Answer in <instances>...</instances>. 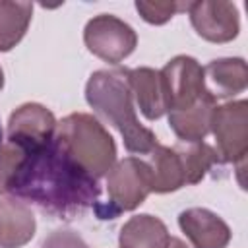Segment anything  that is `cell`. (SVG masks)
Returning <instances> with one entry per match:
<instances>
[{"label": "cell", "instance_id": "cell-1", "mask_svg": "<svg viewBox=\"0 0 248 248\" xmlns=\"http://www.w3.org/2000/svg\"><path fill=\"white\" fill-rule=\"evenodd\" d=\"M4 194L35 203L56 219H72L99 203L101 186L68 155L54 136L35 149H21Z\"/></svg>", "mask_w": 248, "mask_h": 248}, {"label": "cell", "instance_id": "cell-2", "mask_svg": "<svg viewBox=\"0 0 248 248\" xmlns=\"http://www.w3.org/2000/svg\"><path fill=\"white\" fill-rule=\"evenodd\" d=\"M85 99L97 114L120 132L124 147L130 153H151L159 143L155 134L141 126L136 116L128 68L93 72L85 85Z\"/></svg>", "mask_w": 248, "mask_h": 248}, {"label": "cell", "instance_id": "cell-3", "mask_svg": "<svg viewBox=\"0 0 248 248\" xmlns=\"http://www.w3.org/2000/svg\"><path fill=\"white\" fill-rule=\"evenodd\" d=\"M68 155L93 178L105 176L116 161V145L108 130L87 112H72L56 124L54 132Z\"/></svg>", "mask_w": 248, "mask_h": 248}, {"label": "cell", "instance_id": "cell-4", "mask_svg": "<svg viewBox=\"0 0 248 248\" xmlns=\"http://www.w3.org/2000/svg\"><path fill=\"white\" fill-rule=\"evenodd\" d=\"M108 202H99L93 209L99 219H114L124 211H132L145 202L151 192V176L145 161L126 157L107 172Z\"/></svg>", "mask_w": 248, "mask_h": 248}, {"label": "cell", "instance_id": "cell-5", "mask_svg": "<svg viewBox=\"0 0 248 248\" xmlns=\"http://www.w3.org/2000/svg\"><path fill=\"white\" fill-rule=\"evenodd\" d=\"M209 132L217 141V153L225 163L244 165L248 153V101H231L215 107Z\"/></svg>", "mask_w": 248, "mask_h": 248}, {"label": "cell", "instance_id": "cell-6", "mask_svg": "<svg viewBox=\"0 0 248 248\" xmlns=\"http://www.w3.org/2000/svg\"><path fill=\"white\" fill-rule=\"evenodd\" d=\"M83 41L89 52L105 62L116 64L130 56L138 45V35L126 21L110 14H99L87 21Z\"/></svg>", "mask_w": 248, "mask_h": 248}, {"label": "cell", "instance_id": "cell-7", "mask_svg": "<svg viewBox=\"0 0 248 248\" xmlns=\"http://www.w3.org/2000/svg\"><path fill=\"white\" fill-rule=\"evenodd\" d=\"M161 76L167 87L169 112L188 108L196 105L200 99L209 95V91L205 89L203 68L192 56H186V54L174 56L165 64V68L161 70Z\"/></svg>", "mask_w": 248, "mask_h": 248}, {"label": "cell", "instance_id": "cell-8", "mask_svg": "<svg viewBox=\"0 0 248 248\" xmlns=\"http://www.w3.org/2000/svg\"><path fill=\"white\" fill-rule=\"evenodd\" d=\"M192 27L209 43H227L238 35L240 19L232 2L225 0H202L190 2L188 8Z\"/></svg>", "mask_w": 248, "mask_h": 248}, {"label": "cell", "instance_id": "cell-9", "mask_svg": "<svg viewBox=\"0 0 248 248\" xmlns=\"http://www.w3.org/2000/svg\"><path fill=\"white\" fill-rule=\"evenodd\" d=\"M54 132V114L39 103H25L17 107L8 120V141L21 149H35L50 141Z\"/></svg>", "mask_w": 248, "mask_h": 248}, {"label": "cell", "instance_id": "cell-10", "mask_svg": "<svg viewBox=\"0 0 248 248\" xmlns=\"http://www.w3.org/2000/svg\"><path fill=\"white\" fill-rule=\"evenodd\" d=\"M178 225L194 248H227L231 240L229 225L205 207H190L182 211L178 215Z\"/></svg>", "mask_w": 248, "mask_h": 248}, {"label": "cell", "instance_id": "cell-11", "mask_svg": "<svg viewBox=\"0 0 248 248\" xmlns=\"http://www.w3.org/2000/svg\"><path fill=\"white\" fill-rule=\"evenodd\" d=\"M130 89L147 120H157L165 112H169L167 87L159 70L145 66L130 70Z\"/></svg>", "mask_w": 248, "mask_h": 248}, {"label": "cell", "instance_id": "cell-12", "mask_svg": "<svg viewBox=\"0 0 248 248\" xmlns=\"http://www.w3.org/2000/svg\"><path fill=\"white\" fill-rule=\"evenodd\" d=\"M205 89L217 99H231L248 85V66L242 58H217L203 68Z\"/></svg>", "mask_w": 248, "mask_h": 248}, {"label": "cell", "instance_id": "cell-13", "mask_svg": "<svg viewBox=\"0 0 248 248\" xmlns=\"http://www.w3.org/2000/svg\"><path fill=\"white\" fill-rule=\"evenodd\" d=\"M35 234L33 211L16 198L0 200V248H19Z\"/></svg>", "mask_w": 248, "mask_h": 248}, {"label": "cell", "instance_id": "cell-14", "mask_svg": "<svg viewBox=\"0 0 248 248\" xmlns=\"http://www.w3.org/2000/svg\"><path fill=\"white\" fill-rule=\"evenodd\" d=\"M213 108H215V99L207 95L188 108L170 110L169 126L172 128L176 138L184 143L203 141V138L209 134V120H211Z\"/></svg>", "mask_w": 248, "mask_h": 248}, {"label": "cell", "instance_id": "cell-15", "mask_svg": "<svg viewBox=\"0 0 248 248\" xmlns=\"http://www.w3.org/2000/svg\"><path fill=\"white\" fill-rule=\"evenodd\" d=\"M149 176H151V192L167 194L186 186L182 163L178 151L167 145H155L149 157Z\"/></svg>", "mask_w": 248, "mask_h": 248}, {"label": "cell", "instance_id": "cell-16", "mask_svg": "<svg viewBox=\"0 0 248 248\" xmlns=\"http://www.w3.org/2000/svg\"><path fill=\"white\" fill-rule=\"evenodd\" d=\"M169 231L165 223L153 215H134L120 229V248H167Z\"/></svg>", "mask_w": 248, "mask_h": 248}, {"label": "cell", "instance_id": "cell-17", "mask_svg": "<svg viewBox=\"0 0 248 248\" xmlns=\"http://www.w3.org/2000/svg\"><path fill=\"white\" fill-rule=\"evenodd\" d=\"M174 149L178 151L182 170H184V180L186 184H198L207 172H213L215 169L223 167V159L217 153L215 147L207 145L205 141H194V143H176Z\"/></svg>", "mask_w": 248, "mask_h": 248}, {"label": "cell", "instance_id": "cell-18", "mask_svg": "<svg viewBox=\"0 0 248 248\" xmlns=\"http://www.w3.org/2000/svg\"><path fill=\"white\" fill-rule=\"evenodd\" d=\"M33 16L31 2L0 0V52L14 48L25 35Z\"/></svg>", "mask_w": 248, "mask_h": 248}, {"label": "cell", "instance_id": "cell-19", "mask_svg": "<svg viewBox=\"0 0 248 248\" xmlns=\"http://www.w3.org/2000/svg\"><path fill=\"white\" fill-rule=\"evenodd\" d=\"M190 2H145V0H138L136 2V10L140 12V16L153 25H163L167 23L172 16H176L178 12H188Z\"/></svg>", "mask_w": 248, "mask_h": 248}, {"label": "cell", "instance_id": "cell-20", "mask_svg": "<svg viewBox=\"0 0 248 248\" xmlns=\"http://www.w3.org/2000/svg\"><path fill=\"white\" fill-rule=\"evenodd\" d=\"M41 248H89V246L78 232L70 229H58L45 238Z\"/></svg>", "mask_w": 248, "mask_h": 248}, {"label": "cell", "instance_id": "cell-21", "mask_svg": "<svg viewBox=\"0 0 248 248\" xmlns=\"http://www.w3.org/2000/svg\"><path fill=\"white\" fill-rule=\"evenodd\" d=\"M167 248H188L180 238H174V236H170L169 238V244H167Z\"/></svg>", "mask_w": 248, "mask_h": 248}, {"label": "cell", "instance_id": "cell-22", "mask_svg": "<svg viewBox=\"0 0 248 248\" xmlns=\"http://www.w3.org/2000/svg\"><path fill=\"white\" fill-rule=\"evenodd\" d=\"M4 87V72H2V68H0V89Z\"/></svg>", "mask_w": 248, "mask_h": 248}, {"label": "cell", "instance_id": "cell-23", "mask_svg": "<svg viewBox=\"0 0 248 248\" xmlns=\"http://www.w3.org/2000/svg\"><path fill=\"white\" fill-rule=\"evenodd\" d=\"M0 145H2V128H0Z\"/></svg>", "mask_w": 248, "mask_h": 248}]
</instances>
